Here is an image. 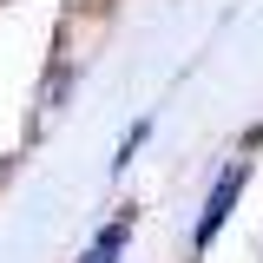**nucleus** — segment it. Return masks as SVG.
I'll return each mask as SVG.
<instances>
[{
	"label": "nucleus",
	"instance_id": "obj_1",
	"mask_svg": "<svg viewBox=\"0 0 263 263\" xmlns=\"http://www.w3.org/2000/svg\"><path fill=\"white\" fill-rule=\"evenodd\" d=\"M243 178H250V158H230L224 171H217V184H211V197H204V217H197V250H211V237L224 230L230 204L243 197Z\"/></svg>",
	"mask_w": 263,
	"mask_h": 263
},
{
	"label": "nucleus",
	"instance_id": "obj_2",
	"mask_svg": "<svg viewBox=\"0 0 263 263\" xmlns=\"http://www.w3.org/2000/svg\"><path fill=\"white\" fill-rule=\"evenodd\" d=\"M125 243H132V217H112V224L86 243V257H79V263H119V257H125Z\"/></svg>",
	"mask_w": 263,
	"mask_h": 263
},
{
	"label": "nucleus",
	"instance_id": "obj_3",
	"mask_svg": "<svg viewBox=\"0 0 263 263\" xmlns=\"http://www.w3.org/2000/svg\"><path fill=\"white\" fill-rule=\"evenodd\" d=\"M145 138H152V119H138V125H132V132H125V145H119V164H125V158H132V152H138V145H145Z\"/></svg>",
	"mask_w": 263,
	"mask_h": 263
}]
</instances>
